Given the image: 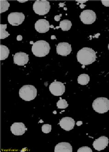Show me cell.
<instances>
[{"label":"cell","instance_id":"obj_1","mask_svg":"<svg viewBox=\"0 0 109 152\" xmlns=\"http://www.w3.org/2000/svg\"><path fill=\"white\" fill-rule=\"evenodd\" d=\"M96 58L95 52L90 48H84L77 53V61L84 66L92 64L96 61Z\"/></svg>","mask_w":109,"mask_h":152},{"label":"cell","instance_id":"obj_2","mask_svg":"<svg viewBox=\"0 0 109 152\" xmlns=\"http://www.w3.org/2000/svg\"><path fill=\"white\" fill-rule=\"evenodd\" d=\"M31 50L36 56L42 57L49 54L50 46L45 41L40 40L33 43Z\"/></svg>","mask_w":109,"mask_h":152},{"label":"cell","instance_id":"obj_3","mask_svg":"<svg viewBox=\"0 0 109 152\" xmlns=\"http://www.w3.org/2000/svg\"><path fill=\"white\" fill-rule=\"evenodd\" d=\"M20 97L25 101L34 100L37 96V89L34 86L25 85L21 88L19 91Z\"/></svg>","mask_w":109,"mask_h":152},{"label":"cell","instance_id":"obj_4","mask_svg":"<svg viewBox=\"0 0 109 152\" xmlns=\"http://www.w3.org/2000/svg\"><path fill=\"white\" fill-rule=\"evenodd\" d=\"M93 108L99 113H104L109 110V100L107 98H97L93 103Z\"/></svg>","mask_w":109,"mask_h":152},{"label":"cell","instance_id":"obj_5","mask_svg":"<svg viewBox=\"0 0 109 152\" xmlns=\"http://www.w3.org/2000/svg\"><path fill=\"white\" fill-rule=\"evenodd\" d=\"M50 7L49 2L46 0H37L33 6L34 12L39 15L47 14L50 10Z\"/></svg>","mask_w":109,"mask_h":152},{"label":"cell","instance_id":"obj_6","mask_svg":"<svg viewBox=\"0 0 109 152\" xmlns=\"http://www.w3.org/2000/svg\"><path fill=\"white\" fill-rule=\"evenodd\" d=\"M82 23L86 25H90L94 22L96 15L94 12L91 10H85L82 11L80 15Z\"/></svg>","mask_w":109,"mask_h":152},{"label":"cell","instance_id":"obj_7","mask_svg":"<svg viewBox=\"0 0 109 152\" xmlns=\"http://www.w3.org/2000/svg\"><path fill=\"white\" fill-rule=\"evenodd\" d=\"M25 16L22 12H11L8 16V22L13 26H18L23 23Z\"/></svg>","mask_w":109,"mask_h":152},{"label":"cell","instance_id":"obj_8","mask_svg":"<svg viewBox=\"0 0 109 152\" xmlns=\"http://www.w3.org/2000/svg\"><path fill=\"white\" fill-rule=\"evenodd\" d=\"M65 90V87L64 83L60 82H54L51 83L49 86V91L53 95L55 96H60L63 95Z\"/></svg>","mask_w":109,"mask_h":152},{"label":"cell","instance_id":"obj_9","mask_svg":"<svg viewBox=\"0 0 109 152\" xmlns=\"http://www.w3.org/2000/svg\"><path fill=\"white\" fill-rule=\"evenodd\" d=\"M57 53L58 55L66 56L70 54L72 51L71 45L67 42H60L56 48Z\"/></svg>","mask_w":109,"mask_h":152},{"label":"cell","instance_id":"obj_10","mask_svg":"<svg viewBox=\"0 0 109 152\" xmlns=\"http://www.w3.org/2000/svg\"><path fill=\"white\" fill-rule=\"evenodd\" d=\"M109 143V139L105 136H102L96 139L93 143V147L97 151H101L106 148Z\"/></svg>","mask_w":109,"mask_h":152},{"label":"cell","instance_id":"obj_11","mask_svg":"<svg viewBox=\"0 0 109 152\" xmlns=\"http://www.w3.org/2000/svg\"><path fill=\"white\" fill-rule=\"evenodd\" d=\"M29 61V55L25 53H17L14 56V63L18 66H24L28 63Z\"/></svg>","mask_w":109,"mask_h":152},{"label":"cell","instance_id":"obj_12","mask_svg":"<svg viewBox=\"0 0 109 152\" xmlns=\"http://www.w3.org/2000/svg\"><path fill=\"white\" fill-rule=\"evenodd\" d=\"M35 27L37 32L44 33L49 31L50 26L48 21L45 19H40L36 22Z\"/></svg>","mask_w":109,"mask_h":152},{"label":"cell","instance_id":"obj_13","mask_svg":"<svg viewBox=\"0 0 109 152\" xmlns=\"http://www.w3.org/2000/svg\"><path fill=\"white\" fill-rule=\"evenodd\" d=\"M59 124L63 129L69 132L74 128L75 125V121L71 118L65 117L60 120Z\"/></svg>","mask_w":109,"mask_h":152},{"label":"cell","instance_id":"obj_14","mask_svg":"<svg viewBox=\"0 0 109 152\" xmlns=\"http://www.w3.org/2000/svg\"><path fill=\"white\" fill-rule=\"evenodd\" d=\"M27 129L23 123H15L11 126V131L15 136L23 135Z\"/></svg>","mask_w":109,"mask_h":152},{"label":"cell","instance_id":"obj_15","mask_svg":"<svg viewBox=\"0 0 109 152\" xmlns=\"http://www.w3.org/2000/svg\"><path fill=\"white\" fill-rule=\"evenodd\" d=\"M72 147L70 143L65 142L59 143L55 147V152H72Z\"/></svg>","mask_w":109,"mask_h":152},{"label":"cell","instance_id":"obj_16","mask_svg":"<svg viewBox=\"0 0 109 152\" xmlns=\"http://www.w3.org/2000/svg\"><path fill=\"white\" fill-rule=\"evenodd\" d=\"M72 26V23L71 21L68 20H63L60 22V26L56 27V29H59V28H61L62 31H68L70 30Z\"/></svg>","mask_w":109,"mask_h":152},{"label":"cell","instance_id":"obj_17","mask_svg":"<svg viewBox=\"0 0 109 152\" xmlns=\"http://www.w3.org/2000/svg\"><path fill=\"white\" fill-rule=\"evenodd\" d=\"M9 54V50L7 47L1 45L0 46V60H5L8 57Z\"/></svg>","mask_w":109,"mask_h":152},{"label":"cell","instance_id":"obj_18","mask_svg":"<svg viewBox=\"0 0 109 152\" xmlns=\"http://www.w3.org/2000/svg\"><path fill=\"white\" fill-rule=\"evenodd\" d=\"M77 81H78V83L79 84H81V85H82V86L86 85L89 82V76L88 74H81L78 77Z\"/></svg>","mask_w":109,"mask_h":152},{"label":"cell","instance_id":"obj_19","mask_svg":"<svg viewBox=\"0 0 109 152\" xmlns=\"http://www.w3.org/2000/svg\"><path fill=\"white\" fill-rule=\"evenodd\" d=\"M7 27V25H0V38L1 39H5L8 37L10 34L6 31Z\"/></svg>","mask_w":109,"mask_h":152},{"label":"cell","instance_id":"obj_20","mask_svg":"<svg viewBox=\"0 0 109 152\" xmlns=\"http://www.w3.org/2000/svg\"><path fill=\"white\" fill-rule=\"evenodd\" d=\"M0 11H1V13L5 12L8 10V8L9 7L10 4L8 1H2L1 0L0 1Z\"/></svg>","mask_w":109,"mask_h":152},{"label":"cell","instance_id":"obj_21","mask_svg":"<svg viewBox=\"0 0 109 152\" xmlns=\"http://www.w3.org/2000/svg\"><path fill=\"white\" fill-rule=\"evenodd\" d=\"M57 106L59 109H65L68 107V104L66 100L60 98V100L57 103Z\"/></svg>","mask_w":109,"mask_h":152},{"label":"cell","instance_id":"obj_22","mask_svg":"<svg viewBox=\"0 0 109 152\" xmlns=\"http://www.w3.org/2000/svg\"><path fill=\"white\" fill-rule=\"evenodd\" d=\"M42 132L44 133H49L50 132L52 129V126L50 124H45L42 126Z\"/></svg>","mask_w":109,"mask_h":152},{"label":"cell","instance_id":"obj_23","mask_svg":"<svg viewBox=\"0 0 109 152\" xmlns=\"http://www.w3.org/2000/svg\"><path fill=\"white\" fill-rule=\"evenodd\" d=\"M77 152H92L93 151L89 147H86V146H85V147H82L81 148H79L78 150H77Z\"/></svg>","mask_w":109,"mask_h":152},{"label":"cell","instance_id":"obj_24","mask_svg":"<svg viewBox=\"0 0 109 152\" xmlns=\"http://www.w3.org/2000/svg\"><path fill=\"white\" fill-rule=\"evenodd\" d=\"M102 4L105 7H109V1H105V0H102L101 1Z\"/></svg>","mask_w":109,"mask_h":152},{"label":"cell","instance_id":"obj_25","mask_svg":"<svg viewBox=\"0 0 109 152\" xmlns=\"http://www.w3.org/2000/svg\"><path fill=\"white\" fill-rule=\"evenodd\" d=\"M62 14H60V15L55 16L54 17L55 20L56 21H60V17L62 16Z\"/></svg>","mask_w":109,"mask_h":152},{"label":"cell","instance_id":"obj_26","mask_svg":"<svg viewBox=\"0 0 109 152\" xmlns=\"http://www.w3.org/2000/svg\"><path fill=\"white\" fill-rule=\"evenodd\" d=\"M23 39V37L21 35H19L17 37V40H18V41H21Z\"/></svg>","mask_w":109,"mask_h":152},{"label":"cell","instance_id":"obj_27","mask_svg":"<svg viewBox=\"0 0 109 152\" xmlns=\"http://www.w3.org/2000/svg\"><path fill=\"white\" fill-rule=\"evenodd\" d=\"M76 1L79 3H81V4H84V3H85L87 1Z\"/></svg>","mask_w":109,"mask_h":152},{"label":"cell","instance_id":"obj_28","mask_svg":"<svg viewBox=\"0 0 109 152\" xmlns=\"http://www.w3.org/2000/svg\"><path fill=\"white\" fill-rule=\"evenodd\" d=\"M64 4H65V3H60L59 4V5H60V7H63L64 6Z\"/></svg>","mask_w":109,"mask_h":152},{"label":"cell","instance_id":"obj_29","mask_svg":"<svg viewBox=\"0 0 109 152\" xmlns=\"http://www.w3.org/2000/svg\"><path fill=\"white\" fill-rule=\"evenodd\" d=\"M85 6V5H84V4H81V5H80V7L81 8H84V7Z\"/></svg>","mask_w":109,"mask_h":152},{"label":"cell","instance_id":"obj_30","mask_svg":"<svg viewBox=\"0 0 109 152\" xmlns=\"http://www.w3.org/2000/svg\"><path fill=\"white\" fill-rule=\"evenodd\" d=\"M18 1L19 2H21V3H24V2H26V1H27V0H25V1H22V0L20 1V0H18Z\"/></svg>","mask_w":109,"mask_h":152},{"label":"cell","instance_id":"obj_31","mask_svg":"<svg viewBox=\"0 0 109 152\" xmlns=\"http://www.w3.org/2000/svg\"><path fill=\"white\" fill-rule=\"evenodd\" d=\"M56 39V37L54 35H53V36H51V39L52 40H54V39Z\"/></svg>","mask_w":109,"mask_h":152},{"label":"cell","instance_id":"obj_32","mask_svg":"<svg viewBox=\"0 0 109 152\" xmlns=\"http://www.w3.org/2000/svg\"><path fill=\"white\" fill-rule=\"evenodd\" d=\"M50 28H54V26H53V25H51V26H50Z\"/></svg>","mask_w":109,"mask_h":152},{"label":"cell","instance_id":"obj_33","mask_svg":"<svg viewBox=\"0 0 109 152\" xmlns=\"http://www.w3.org/2000/svg\"><path fill=\"white\" fill-rule=\"evenodd\" d=\"M108 50H109V44H108Z\"/></svg>","mask_w":109,"mask_h":152}]
</instances>
